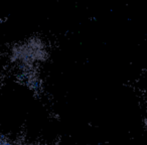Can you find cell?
Segmentation results:
<instances>
[{
	"instance_id": "7a4b0ae2",
	"label": "cell",
	"mask_w": 147,
	"mask_h": 145,
	"mask_svg": "<svg viewBox=\"0 0 147 145\" xmlns=\"http://www.w3.org/2000/svg\"><path fill=\"white\" fill-rule=\"evenodd\" d=\"M145 124H146V127H147V120H146V122H145Z\"/></svg>"
},
{
	"instance_id": "6da1fadb",
	"label": "cell",
	"mask_w": 147,
	"mask_h": 145,
	"mask_svg": "<svg viewBox=\"0 0 147 145\" xmlns=\"http://www.w3.org/2000/svg\"><path fill=\"white\" fill-rule=\"evenodd\" d=\"M1 145H17V144L11 143V142H9V141H5L4 139H2V141H1Z\"/></svg>"
}]
</instances>
